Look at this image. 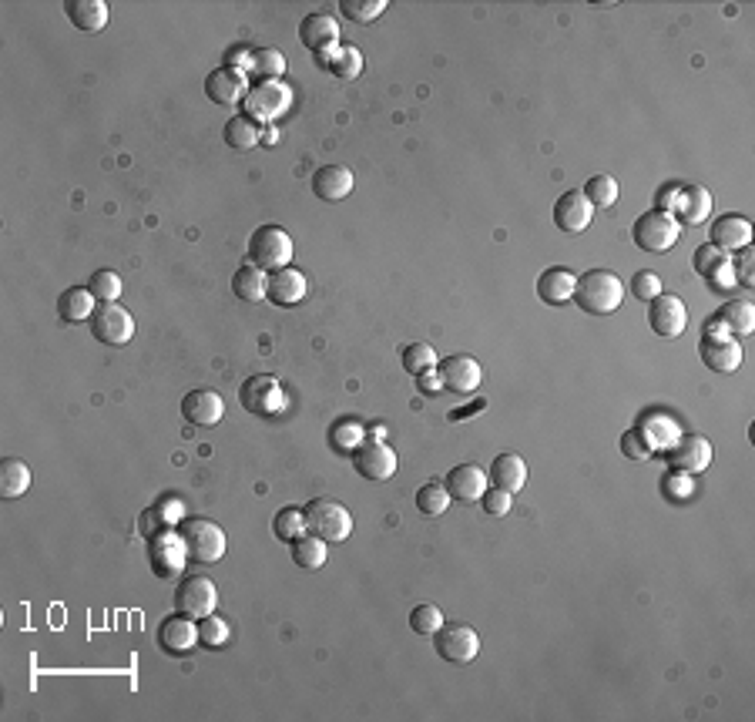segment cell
<instances>
[{
	"label": "cell",
	"instance_id": "41",
	"mask_svg": "<svg viewBox=\"0 0 755 722\" xmlns=\"http://www.w3.org/2000/svg\"><path fill=\"white\" fill-rule=\"evenodd\" d=\"M581 192L588 195V202L594 205V209H611L621 195V185L615 175H591V182L584 185Z\"/></svg>",
	"mask_w": 755,
	"mask_h": 722
},
{
	"label": "cell",
	"instance_id": "10",
	"mask_svg": "<svg viewBox=\"0 0 755 722\" xmlns=\"http://www.w3.org/2000/svg\"><path fill=\"white\" fill-rule=\"evenodd\" d=\"M148 561H151V571H155L158 578L182 575V568H185V561H188L182 534H178V531L151 534V538H148Z\"/></svg>",
	"mask_w": 755,
	"mask_h": 722
},
{
	"label": "cell",
	"instance_id": "23",
	"mask_svg": "<svg viewBox=\"0 0 755 722\" xmlns=\"http://www.w3.org/2000/svg\"><path fill=\"white\" fill-rule=\"evenodd\" d=\"M447 491H450V498L453 501H480L484 498V491H487V471L484 467H477V464H457L453 471L447 474Z\"/></svg>",
	"mask_w": 755,
	"mask_h": 722
},
{
	"label": "cell",
	"instance_id": "48",
	"mask_svg": "<svg viewBox=\"0 0 755 722\" xmlns=\"http://www.w3.org/2000/svg\"><path fill=\"white\" fill-rule=\"evenodd\" d=\"M88 289L94 299H101V303H115L121 296V276L111 273V269H98L91 279H88Z\"/></svg>",
	"mask_w": 755,
	"mask_h": 722
},
{
	"label": "cell",
	"instance_id": "24",
	"mask_svg": "<svg viewBox=\"0 0 755 722\" xmlns=\"http://www.w3.org/2000/svg\"><path fill=\"white\" fill-rule=\"evenodd\" d=\"M638 434L648 440L651 454H668L675 447V440L682 437V427L668 414H645L638 420Z\"/></svg>",
	"mask_w": 755,
	"mask_h": 722
},
{
	"label": "cell",
	"instance_id": "43",
	"mask_svg": "<svg viewBox=\"0 0 755 722\" xmlns=\"http://www.w3.org/2000/svg\"><path fill=\"white\" fill-rule=\"evenodd\" d=\"M400 356H403V367H407V373H413V377H420V373L440 367L437 350H433L430 343H410V346H403Z\"/></svg>",
	"mask_w": 755,
	"mask_h": 722
},
{
	"label": "cell",
	"instance_id": "54",
	"mask_svg": "<svg viewBox=\"0 0 755 722\" xmlns=\"http://www.w3.org/2000/svg\"><path fill=\"white\" fill-rule=\"evenodd\" d=\"M417 387L423 397H437V393H443V380H440V370H427L417 377Z\"/></svg>",
	"mask_w": 755,
	"mask_h": 722
},
{
	"label": "cell",
	"instance_id": "50",
	"mask_svg": "<svg viewBox=\"0 0 755 722\" xmlns=\"http://www.w3.org/2000/svg\"><path fill=\"white\" fill-rule=\"evenodd\" d=\"M621 454L631 457V461H648V457H655V454H651V447H648V440L638 434V427H631V430L621 434Z\"/></svg>",
	"mask_w": 755,
	"mask_h": 722
},
{
	"label": "cell",
	"instance_id": "45",
	"mask_svg": "<svg viewBox=\"0 0 755 722\" xmlns=\"http://www.w3.org/2000/svg\"><path fill=\"white\" fill-rule=\"evenodd\" d=\"M443 628V612L437 605H417L410 612V632L423 635V639H430V635H437Z\"/></svg>",
	"mask_w": 755,
	"mask_h": 722
},
{
	"label": "cell",
	"instance_id": "18",
	"mask_svg": "<svg viewBox=\"0 0 755 722\" xmlns=\"http://www.w3.org/2000/svg\"><path fill=\"white\" fill-rule=\"evenodd\" d=\"M158 645L168 652V655H185L192 652L198 645V625L195 618L188 615H168L162 625H158Z\"/></svg>",
	"mask_w": 755,
	"mask_h": 722
},
{
	"label": "cell",
	"instance_id": "37",
	"mask_svg": "<svg viewBox=\"0 0 755 722\" xmlns=\"http://www.w3.org/2000/svg\"><path fill=\"white\" fill-rule=\"evenodd\" d=\"M222 138H225V145L235 148V152H249V148H256V145H259L262 131H259L256 121H249L245 115H235V118L225 121Z\"/></svg>",
	"mask_w": 755,
	"mask_h": 722
},
{
	"label": "cell",
	"instance_id": "17",
	"mask_svg": "<svg viewBox=\"0 0 755 722\" xmlns=\"http://www.w3.org/2000/svg\"><path fill=\"white\" fill-rule=\"evenodd\" d=\"M205 95L215 105H242L245 95H249V81H245L242 68H215L209 78H205Z\"/></svg>",
	"mask_w": 755,
	"mask_h": 722
},
{
	"label": "cell",
	"instance_id": "25",
	"mask_svg": "<svg viewBox=\"0 0 755 722\" xmlns=\"http://www.w3.org/2000/svg\"><path fill=\"white\" fill-rule=\"evenodd\" d=\"M306 293H309V283H306V276H302L299 269L286 266V269L269 273V296L266 299H272L276 306H296V303L306 299Z\"/></svg>",
	"mask_w": 755,
	"mask_h": 722
},
{
	"label": "cell",
	"instance_id": "12",
	"mask_svg": "<svg viewBox=\"0 0 755 722\" xmlns=\"http://www.w3.org/2000/svg\"><path fill=\"white\" fill-rule=\"evenodd\" d=\"M353 467L366 481H390L396 474V450L390 444H380V440H363L353 450Z\"/></svg>",
	"mask_w": 755,
	"mask_h": 722
},
{
	"label": "cell",
	"instance_id": "44",
	"mask_svg": "<svg viewBox=\"0 0 755 722\" xmlns=\"http://www.w3.org/2000/svg\"><path fill=\"white\" fill-rule=\"evenodd\" d=\"M329 437H333V447L336 450H343V454H353V450L363 444V427L356 424L353 417H343V420H336V424H333Z\"/></svg>",
	"mask_w": 755,
	"mask_h": 722
},
{
	"label": "cell",
	"instance_id": "32",
	"mask_svg": "<svg viewBox=\"0 0 755 722\" xmlns=\"http://www.w3.org/2000/svg\"><path fill=\"white\" fill-rule=\"evenodd\" d=\"M64 14H68L71 24L84 34L101 31V27L108 24V17H111L105 0H68V4H64Z\"/></svg>",
	"mask_w": 755,
	"mask_h": 722
},
{
	"label": "cell",
	"instance_id": "9",
	"mask_svg": "<svg viewBox=\"0 0 755 722\" xmlns=\"http://www.w3.org/2000/svg\"><path fill=\"white\" fill-rule=\"evenodd\" d=\"M91 336L105 346H125L135 336V316L118 303H101L91 316Z\"/></svg>",
	"mask_w": 755,
	"mask_h": 722
},
{
	"label": "cell",
	"instance_id": "47",
	"mask_svg": "<svg viewBox=\"0 0 755 722\" xmlns=\"http://www.w3.org/2000/svg\"><path fill=\"white\" fill-rule=\"evenodd\" d=\"M225 642H229V625H225L222 618L215 615L198 618V645H205V649H222Z\"/></svg>",
	"mask_w": 755,
	"mask_h": 722
},
{
	"label": "cell",
	"instance_id": "40",
	"mask_svg": "<svg viewBox=\"0 0 755 722\" xmlns=\"http://www.w3.org/2000/svg\"><path fill=\"white\" fill-rule=\"evenodd\" d=\"M450 501L453 498H450L447 484H440V481L423 484L417 491V511L423 514V518H440V514L450 508Z\"/></svg>",
	"mask_w": 755,
	"mask_h": 722
},
{
	"label": "cell",
	"instance_id": "28",
	"mask_svg": "<svg viewBox=\"0 0 755 722\" xmlns=\"http://www.w3.org/2000/svg\"><path fill=\"white\" fill-rule=\"evenodd\" d=\"M487 477L494 481V487L507 494H521L527 484V464L521 454H497L494 464H490Z\"/></svg>",
	"mask_w": 755,
	"mask_h": 722
},
{
	"label": "cell",
	"instance_id": "16",
	"mask_svg": "<svg viewBox=\"0 0 755 722\" xmlns=\"http://www.w3.org/2000/svg\"><path fill=\"white\" fill-rule=\"evenodd\" d=\"M440 380H443V390L450 393H460V397H470L480 380H484V370H480V363L474 360V356H450V360L440 363Z\"/></svg>",
	"mask_w": 755,
	"mask_h": 722
},
{
	"label": "cell",
	"instance_id": "51",
	"mask_svg": "<svg viewBox=\"0 0 755 722\" xmlns=\"http://www.w3.org/2000/svg\"><path fill=\"white\" fill-rule=\"evenodd\" d=\"M631 296H638L641 303H651L655 296H662V279L655 273H638L631 279Z\"/></svg>",
	"mask_w": 755,
	"mask_h": 722
},
{
	"label": "cell",
	"instance_id": "6",
	"mask_svg": "<svg viewBox=\"0 0 755 722\" xmlns=\"http://www.w3.org/2000/svg\"><path fill=\"white\" fill-rule=\"evenodd\" d=\"M682 236V222L675 219L672 212L651 209L645 215H638L635 229H631V239L641 252H668Z\"/></svg>",
	"mask_w": 755,
	"mask_h": 722
},
{
	"label": "cell",
	"instance_id": "36",
	"mask_svg": "<svg viewBox=\"0 0 755 722\" xmlns=\"http://www.w3.org/2000/svg\"><path fill=\"white\" fill-rule=\"evenodd\" d=\"M245 74H252V78H259V81H279L282 74H286V58H282V51H276V48L249 51Z\"/></svg>",
	"mask_w": 755,
	"mask_h": 722
},
{
	"label": "cell",
	"instance_id": "5",
	"mask_svg": "<svg viewBox=\"0 0 755 722\" xmlns=\"http://www.w3.org/2000/svg\"><path fill=\"white\" fill-rule=\"evenodd\" d=\"M178 534L185 541L188 558L198 561V565H215L225 555V531L209 518H192L178 524Z\"/></svg>",
	"mask_w": 755,
	"mask_h": 722
},
{
	"label": "cell",
	"instance_id": "21",
	"mask_svg": "<svg viewBox=\"0 0 755 722\" xmlns=\"http://www.w3.org/2000/svg\"><path fill=\"white\" fill-rule=\"evenodd\" d=\"M299 41H302V48H309L313 54H323L339 44V24L329 14H319V11L306 14L299 21Z\"/></svg>",
	"mask_w": 755,
	"mask_h": 722
},
{
	"label": "cell",
	"instance_id": "42",
	"mask_svg": "<svg viewBox=\"0 0 755 722\" xmlns=\"http://www.w3.org/2000/svg\"><path fill=\"white\" fill-rule=\"evenodd\" d=\"M272 531H276L279 541L292 545V541L306 534V511H302V508H282L276 518H272Z\"/></svg>",
	"mask_w": 755,
	"mask_h": 722
},
{
	"label": "cell",
	"instance_id": "1",
	"mask_svg": "<svg viewBox=\"0 0 755 722\" xmlns=\"http://www.w3.org/2000/svg\"><path fill=\"white\" fill-rule=\"evenodd\" d=\"M574 303L591 316H608L625 303V283H621V276L608 273V269H591V273L578 276Z\"/></svg>",
	"mask_w": 755,
	"mask_h": 722
},
{
	"label": "cell",
	"instance_id": "31",
	"mask_svg": "<svg viewBox=\"0 0 755 722\" xmlns=\"http://www.w3.org/2000/svg\"><path fill=\"white\" fill-rule=\"evenodd\" d=\"M316 58L339 81H353V78H360V74H363V54L356 48H346V44H336V48L316 54Z\"/></svg>",
	"mask_w": 755,
	"mask_h": 722
},
{
	"label": "cell",
	"instance_id": "15",
	"mask_svg": "<svg viewBox=\"0 0 755 722\" xmlns=\"http://www.w3.org/2000/svg\"><path fill=\"white\" fill-rule=\"evenodd\" d=\"M668 464H672V471H678V474H688V477H695V474H702V471H709V464H712V444L705 437H695V434H682L675 440V447L668 450Z\"/></svg>",
	"mask_w": 755,
	"mask_h": 722
},
{
	"label": "cell",
	"instance_id": "11",
	"mask_svg": "<svg viewBox=\"0 0 755 722\" xmlns=\"http://www.w3.org/2000/svg\"><path fill=\"white\" fill-rule=\"evenodd\" d=\"M433 649L443 662L453 665H467L477 659L480 652V639L470 625H443L437 635H433Z\"/></svg>",
	"mask_w": 755,
	"mask_h": 722
},
{
	"label": "cell",
	"instance_id": "8",
	"mask_svg": "<svg viewBox=\"0 0 755 722\" xmlns=\"http://www.w3.org/2000/svg\"><path fill=\"white\" fill-rule=\"evenodd\" d=\"M175 608L188 618H205V615H215V608H219V588H215L212 578H202V575H192V578H182L175 588Z\"/></svg>",
	"mask_w": 755,
	"mask_h": 722
},
{
	"label": "cell",
	"instance_id": "26",
	"mask_svg": "<svg viewBox=\"0 0 755 722\" xmlns=\"http://www.w3.org/2000/svg\"><path fill=\"white\" fill-rule=\"evenodd\" d=\"M574 286H578V276L564 266L544 269L541 279H537V296L547 306H564L568 299H574Z\"/></svg>",
	"mask_w": 755,
	"mask_h": 722
},
{
	"label": "cell",
	"instance_id": "27",
	"mask_svg": "<svg viewBox=\"0 0 755 722\" xmlns=\"http://www.w3.org/2000/svg\"><path fill=\"white\" fill-rule=\"evenodd\" d=\"M353 192V172L343 165H323L313 175V195L323 202H343Z\"/></svg>",
	"mask_w": 755,
	"mask_h": 722
},
{
	"label": "cell",
	"instance_id": "49",
	"mask_svg": "<svg viewBox=\"0 0 755 722\" xmlns=\"http://www.w3.org/2000/svg\"><path fill=\"white\" fill-rule=\"evenodd\" d=\"M480 508H484L490 518H504V514H511L514 508V494L500 491V487H487L484 498H480Z\"/></svg>",
	"mask_w": 755,
	"mask_h": 722
},
{
	"label": "cell",
	"instance_id": "38",
	"mask_svg": "<svg viewBox=\"0 0 755 722\" xmlns=\"http://www.w3.org/2000/svg\"><path fill=\"white\" fill-rule=\"evenodd\" d=\"M719 323L725 326L729 336H749L755 330V306L749 299H732L719 313Z\"/></svg>",
	"mask_w": 755,
	"mask_h": 722
},
{
	"label": "cell",
	"instance_id": "29",
	"mask_svg": "<svg viewBox=\"0 0 755 722\" xmlns=\"http://www.w3.org/2000/svg\"><path fill=\"white\" fill-rule=\"evenodd\" d=\"M749 242H752V222L742 219V215H722V219L712 225L715 249L735 252V249H749Z\"/></svg>",
	"mask_w": 755,
	"mask_h": 722
},
{
	"label": "cell",
	"instance_id": "2",
	"mask_svg": "<svg viewBox=\"0 0 755 722\" xmlns=\"http://www.w3.org/2000/svg\"><path fill=\"white\" fill-rule=\"evenodd\" d=\"M306 531L323 538L326 545H336V541H346L353 534V514H349L339 501L329 498H316L309 501L306 508Z\"/></svg>",
	"mask_w": 755,
	"mask_h": 722
},
{
	"label": "cell",
	"instance_id": "55",
	"mask_svg": "<svg viewBox=\"0 0 755 722\" xmlns=\"http://www.w3.org/2000/svg\"><path fill=\"white\" fill-rule=\"evenodd\" d=\"M732 269H735V283H739V286H755V279H752V256H749V252H745L739 266H732Z\"/></svg>",
	"mask_w": 755,
	"mask_h": 722
},
{
	"label": "cell",
	"instance_id": "52",
	"mask_svg": "<svg viewBox=\"0 0 755 722\" xmlns=\"http://www.w3.org/2000/svg\"><path fill=\"white\" fill-rule=\"evenodd\" d=\"M662 487H665V494L672 501H685V498H692V477L688 474H678V471H672L662 481Z\"/></svg>",
	"mask_w": 755,
	"mask_h": 722
},
{
	"label": "cell",
	"instance_id": "4",
	"mask_svg": "<svg viewBox=\"0 0 755 722\" xmlns=\"http://www.w3.org/2000/svg\"><path fill=\"white\" fill-rule=\"evenodd\" d=\"M249 262L266 273H276V269H286L292 262V239L286 229L279 225H259L249 239Z\"/></svg>",
	"mask_w": 755,
	"mask_h": 722
},
{
	"label": "cell",
	"instance_id": "30",
	"mask_svg": "<svg viewBox=\"0 0 755 722\" xmlns=\"http://www.w3.org/2000/svg\"><path fill=\"white\" fill-rule=\"evenodd\" d=\"M678 212V222L685 225H698L709 219L712 212V195L702 185H688V189H678L675 202H672V215Z\"/></svg>",
	"mask_w": 755,
	"mask_h": 722
},
{
	"label": "cell",
	"instance_id": "7",
	"mask_svg": "<svg viewBox=\"0 0 755 722\" xmlns=\"http://www.w3.org/2000/svg\"><path fill=\"white\" fill-rule=\"evenodd\" d=\"M239 403L252 417H279L286 410V390L272 373H256V377L242 383Z\"/></svg>",
	"mask_w": 755,
	"mask_h": 722
},
{
	"label": "cell",
	"instance_id": "56",
	"mask_svg": "<svg viewBox=\"0 0 755 722\" xmlns=\"http://www.w3.org/2000/svg\"><path fill=\"white\" fill-rule=\"evenodd\" d=\"M276 138H279V131L272 128V125H269L266 131H262V142H269V145H272V142H276Z\"/></svg>",
	"mask_w": 755,
	"mask_h": 722
},
{
	"label": "cell",
	"instance_id": "53",
	"mask_svg": "<svg viewBox=\"0 0 755 722\" xmlns=\"http://www.w3.org/2000/svg\"><path fill=\"white\" fill-rule=\"evenodd\" d=\"M148 514H155V518H162L165 524H178V521H182V504L172 501V498H165V501H158L155 508H151Z\"/></svg>",
	"mask_w": 755,
	"mask_h": 722
},
{
	"label": "cell",
	"instance_id": "20",
	"mask_svg": "<svg viewBox=\"0 0 755 722\" xmlns=\"http://www.w3.org/2000/svg\"><path fill=\"white\" fill-rule=\"evenodd\" d=\"M182 417L195 427H215L225 417V403H222L219 393L209 390V387L192 390L182 400Z\"/></svg>",
	"mask_w": 755,
	"mask_h": 722
},
{
	"label": "cell",
	"instance_id": "46",
	"mask_svg": "<svg viewBox=\"0 0 755 722\" xmlns=\"http://www.w3.org/2000/svg\"><path fill=\"white\" fill-rule=\"evenodd\" d=\"M339 11L356 24H370L386 11V0H339Z\"/></svg>",
	"mask_w": 755,
	"mask_h": 722
},
{
	"label": "cell",
	"instance_id": "35",
	"mask_svg": "<svg viewBox=\"0 0 755 722\" xmlns=\"http://www.w3.org/2000/svg\"><path fill=\"white\" fill-rule=\"evenodd\" d=\"M27 491H31V467L17 461V457H4V461H0V494H4L7 501H14V498H24Z\"/></svg>",
	"mask_w": 755,
	"mask_h": 722
},
{
	"label": "cell",
	"instance_id": "13",
	"mask_svg": "<svg viewBox=\"0 0 755 722\" xmlns=\"http://www.w3.org/2000/svg\"><path fill=\"white\" fill-rule=\"evenodd\" d=\"M698 356L715 373H735L742 367V343L729 333H702Z\"/></svg>",
	"mask_w": 755,
	"mask_h": 722
},
{
	"label": "cell",
	"instance_id": "33",
	"mask_svg": "<svg viewBox=\"0 0 755 722\" xmlns=\"http://www.w3.org/2000/svg\"><path fill=\"white\" fill-rule=\"evenodd\" d=\"M94 296L88 286H71L58 296V316L64 323H91L94 316Z\"/></svg>",
	"mask_w": 755,
	"mask_h": 722
},
{
	"label": "cell",
	"instance_id": "3",
	"mask_svg": "<svg viewBox=\"0 0 755 722\" xmlns=\"http://www.w3.org/2000/svg\"><path fill=\"white\" fill-rule=\"evenodd\" d=\"M292 105V91L282 81H259L249 88V95L242 101V115L256 125H272L282 118Z\"/></svg>",
	"mask_w": 755,
	"mask_h": 722
},
{
	"label": "cell",
	"instance_id": "34",
	"mask_svg": "<svg viewBox=\"0 0 755 722\" xmlns=\"http://www.w3.org/2000/svg\"><path fill=\"white\" fill-rule=\"evenodd\" d=\"M232 293L242 299V303H259V299L269 296V273L259 266H242L239 273L232 276Z\"/></svg>",
	"mask_w": 755,
	"mask_h": 722
},
{
	"label": "cell",
	"instance_id": "39",
	"mask_svg": "<svg viewBox=\"0 0 755 722\" xmlns=\"http://www.w3.org/2000/svg\"><path fill=\"white\" fill-rule=\"evenodd\" d=\"M326 541L323 538H316V534H302V538H296L292 541V561H296L299 568H306V571H316V568H323L326 565Z\"/></svg>",
	"mask_w": 755,
	"mask_h": 722
},
{
	"label": "cell",
	"instance_id": "22",
	"mask_svg": "<svg viewBox=\"0 0 755 722\" xmlns=\"http://www.w3.org/2000/svg\"><path fill=\"white\" fill-rule=\"evenodd\" d=\"M695 273L705 276L715 289H729V286H739L735 283V269H732V259L725 256L722 249L715 246H702L695 249V259H692Z\"/></svg>",
	"mask_w": 755,
	"mask_h": 722
},
{
	"label": "cell",
	"instance_id": "19",
	"mask_svg": "<svg viewBox=\"0 0 755 722\" xmlns=\"http://www.w3.org/2000/svg\"><path fill=\"white\" fill-rule=\"evenodd\" d=\"M594 219V205L588 202V195L581 189L574 192H564L558 205H554V225H558L561 232H584Z\"/></svg>",
	"mask_w": 755,
	"mask_h": 722
},
{
	"label": "cell",
	"instance_id": "14",
	"mask_svg": "<svg viewBox=\"0 0 755 722\" xmlns=\"http://www.w3.org/2000/svg\"><path fill=\"white\" fill-rule=\"evenodd\" d=\"M648 326L655 330V336H665V340H678L688 326V309L678 296H655L648 303Z\"/></svg>",
	"mask_w": 755,
	"mask_h": 722
}]
</instances>
